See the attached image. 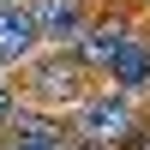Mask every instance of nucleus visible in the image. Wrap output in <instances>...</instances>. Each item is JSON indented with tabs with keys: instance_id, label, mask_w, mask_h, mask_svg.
Segmentation results:
<instances>
[{
	"instance_id": "nucleus-2",
	"label": "nucleus",
	"mask_w": 150,
	"mask_h": 150,
	"mask_svg": "<svg viewBox=\"0 0 150 150\" xmlns=\"http://www.w3.org/2000/svg\"><path fill=\"white\" fill-rule=\"evenodd\" d=\"M72 132H78V144H96V150H120L132 138V126H138V114H132V96L126 90H90L78 108H72Z\"/></svg>"
},
{
	"instance_id": "nucleus-6",
	"label": "nucleus",
	"mask_w": 150,
	"mask_h": 150,
	"mask_svg": "<svg viewBox=\"0 0 150 150\" xmlns=\"http://www.w3.org/2000/svg\"><path fill=\"white\" fill-rule=\"evenodd\" d=\"M108 84H114V90H126V96H144V90H150V24H132V30H126Z\"/></svg>"
},
{
	"instance_id": "nucleus-5",
	"label": "nucleus",
	"mask_w": 150,
	"mask_h": 150,
	"mask_svg": "<svg viewBox=\"0 0 150 150\" xmlns=\"http://www.w3.org/2000/svg\"><path fill=\"white\" fill-rule=\"evenodd\" d=\"M30 12H36L42 42H54V48H72V42L84 36V24L96 18L90 0H30Z\"/></svg>"
},
{
	"instance_id": "nucleus-9",
	"label": "nucleus",
	"mask_w": 150,
	"mask_h": 150,
	"mask_svg": "<svg viewBox=\"0 0 150 150\" xmlns=\"http://www.w3.org/2000/svg\"><path fill=\"white\" fill-rule=\"evenodd\" d=\"M120 150H150V120H138V126H132V138L120 144Z\"/></svg>"
},
{
	"instance_id": "nucleus-8",
	"label": "nucleus",
	"mask_w": 150,
	"mask_h": 150,
	"mask_svg": "<svg viewBox=\"0 0 150 150\" xmlns=\"http://www.w3.org/2000/svg\"><path fill=\"white\" fill-rule=\"evenodd\" d=\"M12 114H18V90H12V78L0 72V132L12 126Z\"/></svg>"
},
{
	"instance_id": "nucleus-7",
	"label": "nucleus",
	"mask_w": 150,
	"mask_h": 150,
	"mask_svg": "<svg viewBox=\"0 0 150 150\" xmlns=\"http://www.w3.org/2000/svg\"><path fill=\"white\" fill-rule=\"evenodd\" d=\"M6 150H78V138H12Z\"/></svg>"
},
{
	"instance_id": "nucleus-4",
	"label": "nucleus",
	"mask_w": 150,
	"mask_h": 150,
	"mask_svg": "<svg viewBox=\"0 0 150 150\" xmlns=\"http://www.w3.org/2000/svg\"><path fill=\"white\" fill-rule=\"evenodd\" d=\"M126 30H132V24H126V18H114V12H108V18H90V24H84V36L72 42L78 66L90 72V78H108V72H114L120 42H126Z\"/></svg>"
},
{
	"instance_id": "nucleus-1",
	"label": "nucleus",
	"mask_w": 150,
	"mask_h": 150,
	"mask_svg": "<svg viewBox=\"0 0 150 150\" xmlns=\"http://www.w3.org/2000/svg\"><path fill=\"white\" fill-rule=\"evenodd\" d=\"M18 96L36 108H78L90 96V72L78 66L72 48H54V54H36L18 66Z\"/></svg>"
},
{
	"instance_id": "nucleus-3",
	"label": "nucleus",
	"mask_w": 150,
	"mask_h": 150,
	"mask_svg": "<svg viewBox=\"0 0 150 150\" xmlns=\"http://www.w3.org/2000/svg\"><path fill=\"white\" fill-rule=\"evenodd\" d=\"M42 30H36L30 0H0V72H18L24 60H36Z\"/></svg>"
},
{
	"instance_id": "nucleus-10",
	"label": "nucleus",
	"mask_w": 150,
	"mask_h": 150,
	"mask_svg": "<svg viewBox=\"0 0 150 150\" xmlns=\"http://www.w3.org/2000/svg\"><path fill=\"white\" fill-rule=\"evenodd\" d=\"M78 150H96V144H78Z\"/></svg>"
}]
</instances>
